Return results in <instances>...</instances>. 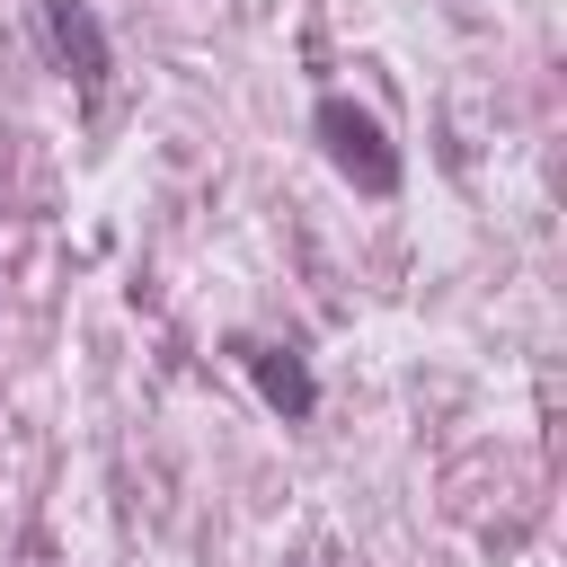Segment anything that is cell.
<instances>
[{
    "label": "cell",
    "mask_w": 567,
    "mask_h": 567,
    "mask_svg": "<svg viewBox=\"0 0 567 567\" xmlns=\"http://www.w3.org/2000/svg\"><path fill=\"white\" fill-rule=\"evenodd\" d=\"M35 9H44V44H53V62L71 71V89H80V97H97V89H106V71H115L97 9H89V0H35Z\"/></svg>",
    "instance_id": "obj_2"
},
{
    "label": "cell",
    "mask_w": 567,
    "mask_h": 567,
    "mask_svg": "<svg viewBox=\"0 0 567 567\" xmlns=\"http://www.w3.org/2000/svg\"><path fill=\"white\" fill-rule=\"evenodd\" d=\"M310 133H319V151L337 159V177L354 186V195H399V142L381 133V115L372 106H354V97H319L310 106Z\"/></svg>",
    "instance_id": "obj_1"
},
{
    "label": "cell",
    "mask_w": 567,
    "mask_h": 567,
    "mask_svg": "<svg viewBox=\"0 0 567 567\" xmlns=\"http://www.w3.org/2000/svg\"><path fill=\"white\" fill-rule=\"evenodd\" d=\"M239 363H248V381H257V399L284 416V425H301L310 408H319V381H310V363L292 354V346H266V337H239Z\"/></svg>",
    "instance_id": "obj_3"
}]
</instances>
